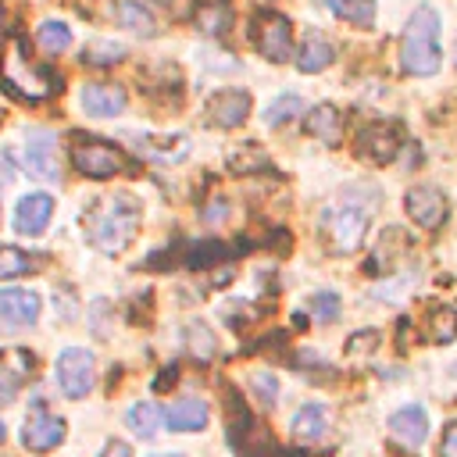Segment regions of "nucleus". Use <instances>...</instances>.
I'll return each mask as SVG.
<instances>
[{"instance_id": "f257e3e1", "label": "nucleus", "mask_w": 457, "mask_h": 457, "mask_svg": "<svg viewBox=\"0 0 457 457\" xmlns=\"http://www.w3.org/2000/svg\"><path fill=\"white\" fill-rule=\"evenodd\" d=\"M143 207L136 196L129 193H114V196H96L86 211V236L100 253H121L139 228Z\"/></svg>"}, {"instance_id": "f03ea898", "label": "nucleus", "mask_w": 457, "mask_h": 457, "mask_svg": "<svg viewBox=\"0 0 457 457\" xmlns=\"http://www.w3.org/2000/svg\"><path fill=\"white\" fill-rule=\"evenodd\" d=\"M0 82H4V89L11 96L29 100V104L46 100V96H54L61 89V79L46 64H36L29 57V39L25 36H11L7 39V46L0 54Z\"/></svg>"}, {"instance_id": "7ed1b4c3", "label": "nucleus", "mask_w": 457, "mask_h": 457, "mask_svg": "<svg viewBox=\"0 0 457 457\" xmlns=\"http://www.w3.org/2000/svg\"><path fill=\"white\" fill-rule=\"evenodd\" d=\"M443 64L439 54V14L421 4L411 11L400 36V71L403 75H436Z\"/></svg>"}, {"instance_id": "20e7f679", "label": "nucleus", "mask_w": 457, "mask_h": 457, "mask_svg": "<svg viewBox=\"0 0 457 457\" xmlns=\"http://www.w3.org/2000/svg\"><path fill=\"white\" fill-rule=\"evenodd\" d=\"M225 425H228V446L239 457H268L278 453L271 432L253 418V411L246 407V400L239 396L236 386H225Z\"/></svg>"}, {"instance_id": "39448f33", "label": "nucleus", "mask_w": 457, "mask_h": 457, "mask_svg": "<svg viewBox=\"0 0 457 457\" xmlns=\"http://www.w3.org/2000/svg\"><path fill=\"white\" fill-rule=\"evenodd\" d=\"M371 211H375V204L368 207V204H357V200H350V196L328 204V207L321 211V236H325L328 250H332V253H353V250L364 243V236H368V218H371Z\"/></svg>"}, {"instance_id": "423d86ee", "label": "nucleus", "mask_w": 457, "mask_h": 457, "mask_svg": "<svg viewBox=\"0 0 457 457\" xmlns=\"http://www.w3.org/2000/svg\"><path fill=\"white\" fill-rule=\"evenodd\" d=\"M71 164H75V171H82L89 179H111L118 171H132L129 157L114 143L96 139V136H79V132L71 136Z\"/></svg>"}, {"instance_id": "0eeeda50", "label": "nucleus", "mask_w": 457, "mask_h": 457, "mask_svg": "<svg viewBox=\"0 0 457 457\" xmlns=\"http://www.w3.org/2000/svg\"><path fill=\"white\" fill-rule=\"evenodd\" d=\"M250 39L257 46L261 57L268 61H286L289 57V46H293V25L286 14L278 11H257L253 21H250Z\"/></svg>"}, {"instance_id": "6e6552de", "label": "nucleus", "mask_w": 457, "mask_h": 457, "mask_svg": "<svg viewBox=\"0 0 457 457\" xmlns=\"http://www.w3.org/2000/svg\"><path fill=\"white\" fill-rule=\"evenodd\" d=\"M96 361L89 350L82 346H68L61 357H57V382H61V393L68 400H79L93 389V378H96Z\"/></svg>"}, {"instance_id": "1a4fd4ad", "label": "nucleus", "mask_w": 457, "mask_h": 457, "mask_svg": "<svg viewBox=\"0 0 457 457\" xmlns=\"http://www.w3.org/2000/svg\"><path fill=\"white\" fill-rule=\"evenodd\" d=\"M400 139H403V129L396 121H371L357 136V154L371 164H389L400 150Z\"/></svg>"}, {"instance_id": "9d476101", "label": "nucleus", "mask_w": 457, "mask_h": 457, "mask_svg": "<svg viewBox=\"0 0 457 457\" xmlns=\"http://www.w3.org/2000/svg\"><path fill=\"white\" fill-rule=\"evenodd\" d=\"M403 211H407V218L414 221V225H421V228H439L443 221H446V196H443V189H436V186H411L407 189V196H403Z\"/></svg>"}, {"instance_id": "9b49d317", "label": "nucleus", "mask_w": 457, "mask_h": 457, "mask_svg": "<svg viewBox=\"0 0 457 457\" xmlns=\"http://www.w3.org/2000/svg\"><path fill=\"white\" fill-rule=\"evenodd\" d=\"M207 121L218 129H239L250 114V93L246 89H221L207 100Z\"/></svg>"}, {"instance_id": "f8f14e48", "label": "nucleus", "mask_w": 457, "mask_h": 457, "mask_svg": "<svg viewBox=\"0 0 457 457\" xmlns=\"http://www.w3.org/2000/svg\"><path fill=\"white\" fill-rule=\"evenodd\" d=\"M25 168H29L32 179L57 182L61 161H57V143H54L50 132H29V143H25Z\"/></svg>"}, {"instance_id": "ddd939ff", "label": "nucleus", "mask_w": 457, "mask_h": 457, "mask_svg": "<svg viewBox=\"0 0 457 457\" xmlns=\"http://www.w3.org/2000/svg\"><path fill=\"white\" fill-rule=\"evenodd\" d=\"M36 357L21 346H7L0 350V400H14V393L32 378Z\"/></svg>"}, {"instance_id": "4468645a", "label": "nucleus", "mask_w": 457, "mask_h": 457, "mask_svg": "<svg viewBox=\"0 0 457 457\" xmlns=\"http://www.w3.org/2000/svg\"><path fill=\"white\" fill-rule=\"evenodd\" d=\"M125 104H129V96L114 82H86V89H82V107L93 118H114L125 111Z\"/></svg>"}, {"instance_id": "2eb2a0df", "label": "nucleus", "mask_w": 457, "mask_h": 457, "mask_svg": "<svg viewBox=\"0 0 457 457\" xmlns=\"http://www.w3.org/2000/svg\"><path fill=\"white\" fill-rule=\"evenodd\" d=\"M50 214H54V200H50V193H29V196L18 200L14 228H18L21 236H39V232L46 228Z\"/></svg>"}, {"instance_id": "dca6fc26", "label": "nucleus", "mask_w": 457, "mask_h": 457, "mask_svg": "<svg viewBox=\"0 0 457 457\" xmlns=\"http://www.w3.org/2000/svg\"><path fill=\"white\" fill-rule=\"evenodd\" d=\"M39 318V296L29 289H0V321L18 328Z\"/></svg>"}, {"instance_id": "f3484780", "label": "nucleus", "mask_w": 457, "mask_h": 457, "mask_svg": "<svg viewBox=\"0 0 457 457\" xmlns=\"http://www.w3.org/2000/svg\"><path fill=\"white\" fill-rule=\"evenodd\" d=\"M303 129H307V136H314V139L325 143V146H339V143H343V114H339L332 104L311 107L307 118H303Z\"/></svg>"}, {"instance_id": "a211bd4d", "label": "nucleus", "mask_w": 457, "mask_h": 457, "mask_svg": "<svg viewBox=\"0 0 457 457\" xmlns=\"http://www.w3.org/2000/svg\"><path fill=\"white\" fill-rule=\"evenodd\" d=\"M61 439H64V421L54 418V414H43V411L32 414L25 421V428H21V443L29 450H54Z\"/></svg>"}, {"instance_id": "6ab92c4d", "label": "nucleus", "mask_w": 457, "mask_h": 457, "mask_svg": "<svg viewBox=\"0 0 457 457\" xmlns=\"http://www.w3.org/2000/svg\"><path fill=\"white\" fill-rule=\"evenodd\" d=\"M389 432H393L403 446H421V439L428 436V414H425V407H418V403L400 407V411L389 418Z\"/></svg>"}, {"instance_id": "aec40b11", "label": "nucleus", "mask_w": 457, "mask_h": 457, "mask_svg": "<svg viewBox=\"0 0 457 457\" xmlns=\"http://www.w3.org/2000/svg\"><path fill=\"white\" fill-rule=\"evenodd\" d=\"M332 61H336L332 43H328L321 32H307L303 43H300V54H296V68H300L303 75H314V71H325Z\"/></svg>"}, {"instance_id": "412c9836", "label": "nucleus", "mask_w": 457, "mask_h": 457, "mask_svg": "<svg viewBox=\"0 0 457 457\" xmlns=\"http://www.w3.org/2000/svg\"><path fill=\"white\" fill-rule=\"evenodd\" d=\"M168 425L175 432H196L207 425V403L196 400V396H182L168 407Z\"/></svg>"}, {"instance_id": "4be33fe9", "label": "nucleus", "mask_w": 457, "mask_h": 457, "mask_svg": "<svg viewBox=\"0 0 457 457\" xmlns=\"http://www.w3.org/2000/svg\"><path fill=\"white\" fill-rule=\"evenodd\" d=\"M193 21H196V29H200L204 36H225V29L232 25V7H228L225 0H204V4L196 7Z\"/></svg>"}, {"instance_id": "5701e85b", "label": "nucleus", "mask_w": 457, "mask_h": 457, "mask_svg": "<svg viewBox=\"0 0 457 457\" xmlns=\"http://www.w3.org/2000/svg\"><path fill=\"white\" fill-rule=\"evenodd\" d=\"M114 21L121 29H132V32H143V36H154V14L143 7V0H118L114 4Z\"/></svg>"}, {"instance_id": "b1692460", "label": "nucleus", "mask_w": 457, "mask_h": 457, "mask_svg": "<svg viewBox=\"0 0 457 457\" xmlns=\"http://www.w3.org/2000/svg\"><path fill=\"white\" fill-rule=\"evenodd\" d=\"M425 332H428V339L439 343V346L453 343V339H457V307H432V311L425 314Z\"/></svg>"}, {"instance_id": "393cba45", "label": "nucleus", "mask_w": 457, "mask_h": 457, "mask_svg": "<svg viewBox=\"0 0 457 457\" xmlns=\"http://www.w3.org/2000/svg\"><path fill=\"white\" fill-rule=\"evenodd\" d=\"M293 436L296 439H321L325 436V407L321 403H303L293 414Z\"/></svg>"}, {"instance_id": "a878e982", "label": "nucleus", "mask_w": 457, "mask_h": 457, "mask_svg": "<svg viewBox=\"0 0 457 457\" xmlns=\"http://www.w3.org/2000/svg\"><path fill=\"white\" fill-rule=\"evenodd\" d=\"M325 7H328L336 18L353 21V25H361V29H368L371 18H375V4H371V0H325Z\"/></svg>"}, {"instance_id": "bb28decb", "label": "nucleus", "mask_w": 457, "mask_h": 457, "mask_svg": "<svg viewBox=\"0 0 457 457\" xmlns=\"http://www.w3.org/2000/svg\"><path fill=\"white\" fill-rule=\"evenodd\" d=\"M36 253H25L18 246H0V278H21L29 271L39 268V261H32Z\"/></svg>"}, {"instance_id": "cd10ccee", "label": "nucleus", "mask_w": 457, "mask_h": 457, "mask_svg": "<svg viewBox=\"0 0 457 457\" xmlns=\"http://www.w3.org/2000/svg\"><path fill=\"white\" fill-rule=\"evenodd\" d=\"M186 343H189V353L196 357V361H211L214 357V332L204 325V321H189L186 325Z\"/></svg>"}, {"instance_id": "c85d7f7f", "label": "nucleus", "mask_w": 457, "mask_h": 457, "mask_svg": "<svg viewBox=\"0 0 457 457\" xmlns=\"http://www.w3.org/2000/svg\"><path fill=\"white\" fill-rule=\"evenodd\" d=\"M303 111V100L296 96V93H282V96H275L271 104H268V111H264V125H282V121H289V118H296Z\"/></svg>"}, {"instance_id": "c756f323", "label": "nucleus", "mask_w": 457, "mask_h": 457, "mask_svg": "<svg viewBox=\"0 0 457 457\" xmlns=\"http://www.w3.org/2000/svg\"><path fill=\"white\" fill-rule=\"evenodd\" d=\"M39 46L46 50V54H61V50H68L71 46V29L64 25V21H43L39 25Z\"/></svg>"}, {"instance_id": "7c9ffc66", "label": "nucleus", "mask_w": 457, "mask_h": 457, "mask_svg": "<svg viewBox=\"0 0 457 457\" xmlns=\"http://www.w3.org/2000/svg\"><path fill=\"white\" fill-rule=\"evenodd\" d=\"M121 57H125V46L114 43V39H93V43L82 46V61L86 64H114Z\"/></svg>"}, {"instance_id": "2f4dec72", "label": "nucleus", "mask_w": 457, "mask_h": 457, "mask_svg": "<svg viewBox=\"0 0 457 457\" xmlns=\"http://www.w3.org/2000/svg\"><path fill=\"white\" fill-rule=\"evenodd\" d=\"M157 421H161V414H157V407H154L150 400H143V403H136V407L129 411V425H132V432L143 436V439H154V436H157Z\"/></svg>"}, {"instance_id": "473e14b6", "label": "nucleus", "mask_w": 457, "mask_h": 457, "mask_svg": "<svg viewBox=\"0 0 457 457\" xmlns=\"http://www.w3.org/2000/svg\"><path fill=\"white\" fill-rule=\"evenodd\" d=\"M225 257H228V246L218 243V239H207V243H200V246H189L186 264H189V268H211V264H218V261H225Z\"/></svg>"}, {"instance_id": "72a5a7b5", "label": "nucleus", "mask_w": 457, "mask_h": 457, "mask_svg": "<svg viewBox=\"0 0 457 457\" xmlns=\"http://www.w3.org/2000/svg\"><path fill=\"white\" fill-rule=\"evenodd\" d=\"M339 296L332 293V289H321V293H314L311 296V311H314V321H321V325H328V321H336V314H339Z\"/></svg>"}, {"instance_id": "f704fd0d", "label": "nucleus", "mask_w": 457, "mask_h": 457, "mask_svg": "<svg viewBox=\"0 0 457 457\" xmlns=\"http://www.w3.org/2000/svg\"><path fill=\"white\" fill-rule=\"evenodd\" d=\"M378 346V332L375 328H364V332H353L350 343H346V361H361V357H371Z\"/></svg>"}, {"instance_id": "c9c22d12", "label": "nucleus", "mask_w": 457, "mask_h": 457, "mask_svg": "<svg viewBox=\"0 0 457 457\" xmlns=\"http://www.w3.org/2000/svg\"><path fill=\"white\" fill-rule=\"evenodd\" d=\"M253 393H257V400H261L264 407H271V403H275V396H278L275 375H271V371H257V375H253Z\"/></svg>"}, {"instance_id": "e433bc0d", "label": "nucleus", "mask_w": 457, "mask_h": 457, "mask_svg": "<svg viewBox=\"0 0 457 457\" xmlns=\"http://www.w3.org/2000/svg\"><path fill=\"white\" fill-rule=\"evenodd\" d=\"M228 164H232L236 171H253L257 164H264V157L257 154V146H250V143H246L239 154H232V157H228Z\"/></svg>"}, {"instance_id": "4c0bfd02", "label": "nucleus", "mask_w": 457, "mask_h": 457, "mask_svg": "<svg viewBox=\"0 0 457 457\" xmlns=\"http://www.w3.org/2000/svg\"><path fill=\"white\" fill-rule=\"evenodd\" d=\"M439 457H457V421H450L443 428V439H439Z\"/></svg>"}, {"instance_id": "58836bf2", "label": "nucleus", "mask_w": 457, "mask_h": 457, "mask_svg": "<svg viewBox=\"0 0 457 457\" xmlns=\"http://www.w3.org/2000/svg\"><path fill=\"white\" fill-rule=\"evenodd\" d=\"M100 457H129V446L121 443V439H111L107 446H104V453Z\"/></svg>"}, {"instance_id": "ea45409f", "label": "nucleus", "mask_w": 457, "mask_h": 457, "mask_svg": "<svg viewBox=\"0 0 457 457\" xmlns=\"http://www.w3.org/2000/svg\"><path fill=\"white\" fill-rule=\"evenodd\" d=\"M157 457H182V453H157Z\"/></svg>"}, {"instance_id": "a19ab883", "label": "nucleus", "mask_w": 457, "mask_h": 457, "mask_svg": "<svg viewBox=\"0 0 457 457\" xmlns=\"http://www.w3.org/2000/svg\"><path fill=\"white\" fill-rule=\"evenodd\" d=\"M453 64H457V43H453Z\"/></svg>"}, {"instance_id": "79ce46f5", "label": "nucleus", "mask_w": 457, "mask_h": 457, "mask_svg": "<svg viewBox=\"0 0 457 457\" xmlns=\"http://www.w3.org/2000/svg\"><path fill=\"white\" fill-rule=\"evenodd\" d=\"M0 25H4V7H0Z\"/></svg>"}, {"instance_id": "37998d69", "label": "nucleus", "mask_w": 457, "mask_h": 457, "mask_svg": "<svg viewBox=\"0 0 457 457\" xmlns=\"http://www.w3.org/2000/svg\"><path fill=\"white\" fill-rule=\"evenodd\" d=\"M0 439H4V425H0Z\"/></svg>"}]
</instances>
